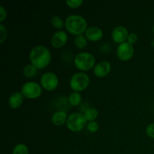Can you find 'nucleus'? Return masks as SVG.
Masks as SVG:
<instances>
[{"label":"nucleus","mask_w":154,"mask_h":154,"mask_svg":"<svg viewBox=\"0 0 154 154\" xmlns=\"http://www.w3.org/2000/svg\"><path fill=\"white\" fill-rule=\"evenodd\" d=\"M29 60L36 69H42L46 67L51 60V54L48 48L42 45H38L31 50Z\"/></svg>","instance_id":"1"},{"label":"nucleus","mask_w":154,"mask_h":154,"mask_svg":"<svg viewBox=\"0 0 154 154\" xmlns=\"http://www.w3.org/2000/svg\"><path fill=\"white\" fill-rule=\"evenodd\" d=\"M65 26L69 32L78 35L86 32L87 23L85 18L81 15L71 14L66 18Z\"/></svg>","instance_id":"2"},{"label":"nucleus","mask_w":154,"mask_h":154,"mask_svg":"<svg viewBox=\"0 0 154 154\" xmlns=\"http://www.w3.org/2000/svg\"><path fill=\"white\" fill-rule=\"evenodd\" d=\"M95 57L88 52H82L76 55L75 58V65L81 70L87 71L95 66Z\"/></svg>","instance_id":"3"},{"label":"nucleus","mask_w":154,"mask_h":154,"mask_svg":"<svg viewBox=\"0 0 154 154\" xmlns=\"http://www.w3.org/2000/svg\"><path fill=\"white\" fill-rule=\"evenodd\" d=\"M90 84V78L83 72H78L72 76L70 79V87L75 92H80L85 90Z\"/></svg>","instance_id":"4"},{"label":"nucleus","mask_w":154,"mask_h":154,"mask_svg":"<svg viewBox=\"0 0 154 154\" xmlns=\"http://www.w3.org/2000/svg\"><path fill=\"white\" fill-rule=\"evenodd\" d=\"M87 123L85 117L81 113H73L68 117L66 125L72 132H78L84 129Z\"/></svg>","instance_id":"5"},{"label":"nucleus","mask_w":154,"mask_h":154,"mask_svg":"<svg viewBox=\"0 0 154 154\" xmlns=\"http://www.w3.org/2000/svg\"><path fill=\"white\" fill-rule=\"evenodd\" d=\"M21 93L24 97L28 99H36L42 95V89L40 84L38 83L29 81L23 85Z\"/></svg>","instance_id":"6"},{"label":"nucleus","mask_w":154,"mask_h":154,"mask_svg":"<svg viewBox=\"0 0 154 154\" xmlns=\"http://www.w3.org/2000/svg\"><path fill=\"white\" fill-rule=\"evenodd\" d=\"M41 85L44 89L48 91H53L57 87L59 80L54 72H45L41 78Z\"/></svg>","instance_id":"7"},{"label":"nucleus","mask_w":154,"mask_h":154,"mask_svg":"<svg viewBox=\"0 0 154 154\" xmlns=\"http://www.w3.org/2000/svg\"><path fill=\"white\" fill-rule=\"evenodd\" d=\"M117 54L119 59L123 61L130 60L134 54V48L132 44L129 42H123L119 45L117 50Z\"/></svg>","instance_id":"8"},{"label":"nucleus","mask_w":154,"mask_h":154,"mask_svg":"<svg viewBox=\"0 0 154 154\" xmlns=\"http://www.w3.org/2000/svg\"><path fill=\"white\" fill-rule=\"evenodd\" d=\"M129 35L128 29L123 26H116L113 29L112 33H111L112 39L118 44L125 42V41L128 38Z\"/></svg>","instance_id":"9"},{"label":"nucleus","mask_w":154,"mask_h":154,"mask_svg":"<svg viewBox=\"0 0 154 154\" xmlns=\"http://www.w3.org/2000/svg\"><path fill=\"white\" fill-rule=\"evenodd\" d=\"M68 41V35L63 30H60L54 33L51 38V44L55 48H60L64 46Z\"/></svg>","instance_id":"10"},{"label":"nucleus","mask_w":154,"mask_h":154,"mask_svg":"<svg viewBox=\"0 0 154 154\" xmlns=\"http://www.w3.org/2000/svg\"><path fill=\"white\" fill-rule=\"evenodd\" d=\"M111 69V66L109 62L101 61L94 66L93 72L97 77H104L110 73Z\"/></svg>","instance_id":"11"},{"label":"nucleus","mask_w":154,"mask_h":154,"mask_svg":"<svg viewBox=\"0 0 154 154\" xmlns=\"http://www.w3.org/2000/svg\"><path fill=\"white\" fill-rule=\"evenodd\" d=\"M85 36L87 39L92 42H97L100 40L103 36V32L99 27L90 26L87 29Z\"/></svg>","instance_id":"12"},{"label":"nucleus","mask_w":154,"mask_h":154,"mask_svg":"<svg viewBox=\"0 0 154 154\" xmlns=\"http://www.w3.org/2000/svg\"><path fill=\"white\" fill-rule=\"evenodd\" d=\"M23 101V95L21 92H14L10 96L8 99V104L13 109H16L20 107Z\"/></svg>","instance_id":"13"},{"label":"nucleus","mask_w":154,"mask_h":154,"mask_svg":"<svg viewBox=\"0 0 154 154\" xmlns=\"http://www.w3.org/2000/svg\"><path fill=\"white\" fill-rule=\"evenodd\" d=\"M67 114L65 111H57L54 113L51 117L52 123L56 126H61L67 121Z\"/></svg>","instance_id":"14"},{"label":"nucleus","mask_w":154,"mask_h":154,"mask_svg":"<svg viewBox=\"0 0 154 154\" xmlns=\"http://www.w3.org/2000/svg\"><path fill=\"white\" fill-rule=\"evenodd\" d=\"M84 115L87 121H94L98 117V111L93 107H90L85 110Z\"/></svg>","instance_id":"15"},{"label":"nucleus","mask_w":154,"mask_h":154,"mask_svg":"<svg viewBox=\"0 0 154 154\" xmlns=\"http://www.w3.org/2000/svg\"><path fill=\"white\" fill-rule=\"evenodd\" d=\"M81 100H82V97H81V95L80 94L79 92L74 91L71 93L69 96V102L72 106L78 105L81 102Z\"/></svg>","instance_id":"16"},{"label":"nucleus","mask_w":154,"mask_h":154,"mask_svg":"<svg viewBox=\"0 0 154 154\" xmlns=\"http://www.w3.org/2000/svg\"><path fill=\"white\" fill-rule=\"evenodd\" d=\"M23 73L26 78H32L37 73V69L32 64H28L23 68Z\"/></svg>","instance_id":"17"},{"label":"nucleus","mask_w":154,"mask_h":154,"mask_svg":"<svg viewBox=\"0 0 154 154\" xmlns=\"http://www.w3.org/2000/svg\"><path fill=\"white\" fill-rule=\"evenodd\" d=\"M75 44L77 46V48H80V49H82L84 48L87 45V38L84 35H78L75 37Z\"/></svg>","instance_id":"18"},{"label":"nucleus","mask_w":154,"mask_h":154,"mask_svg":"<svg viewBox=\"0 0 154 154\" xmlns=\"http://www.w3.org/2000/svg\"><path fill=\"white\" fill-rule=\"evenodd\" d=\"M12 154H29V149L24 144H17L13 149Z\"/></svg>","instance_id":"19"},{"label":"nucleus","mask_w":154,"mask_h":154,"mask_svg":"<svg viewBox=\"0 0 154 154\" xmlns=\"http://www.w3.org/2000/svg\"><path fill=\"white\" fill-rule=\"evenodd\" d=\"M51 24L55 28L61 29L64 26V22H63V19L60 16L55 15V16H53L52 18H51Z\"/></svg>","instance_id":"20"},{"label":"nucleus","mask_w":154,"mask_h":154,"mask_svg":"<svg viewBox=\"0 0 154 154\" xmlns=\"http://www.w3.org/2000/svg\"><path fill=\"white\" fill-rule=\"evenodd\" d=\"M66 4L69 8H76L83 4V0H67Z\"/></svg>","instance_id":"21"},{"label":"nucleus","mask_w":154,"mask_h":154,"mask_svg":"<svg viewBox=\"0 0 154 154\" xmlns=\"http://www.w3.org/2000/svg\"><path fill=\"white\" fill-rule=\"evenodd\" d=\"M7 38V29L3 24H0V43H3Z\"/></svg>","instance_id":"22"},{"label":"nucleus","mask_w":154,"mask_h":154,"mask_svg":"<svg viewBox=\"0 0 154 154\" xmlns=\"http://www.w3.org/2000/svg\"><path fill=\"white\" fill-rule=\"evenodd\" d=\"M99 128V123L96 121H91L87 124V129L91 132H96L98 131Z\"/></svg>","instance_id":"23"},{"label":"nucleus","mask_w":154,"mask_h":154,"mask_svg":"<svg viewBox=\"0 0 154 154\" xmlns=\"http://www.w3.org/2000/svg\"><path fill=\"white\" fill-rule=\"evenodd\" d=\"M146 132L147 135H148L150 138H154V123H150L146 128Z\"/></svg>","instance_id":"24"},{"label":"nucleus","mask_w":154,"mask_h":154,"mask_svg":"<svg viewBox=\"0 0 154 154\" xmlns=\"http://www.w3.org/2000/svg\"><path fill=\"white\" fill-rule=\"evenodd\" d=\"M127 41L129 43L133 45V44H135V42L138 41V35L135 32L130 33V34L129 35V36H128Z\"/></svg>","instance_id":"25"},{"label":"nucleus","mask_w":154,"mask_h":154,"mask_svg":"<svg viewBox=\"0 0 154 154\" xmlns=\"http://www.w3.org/2000/svg\"><path fill=\"white\" fill-rule=\"evenodd\" d=\"M6 16H7V13H6L5 9L4 8L3 6H0V21L2 22L5 20Z\"/></svg>","instance_id":"26"},{"label":"nucleus","mask_w":154,"mask_h":154,"mask_svg":"<svg viewBox=\"0 0 154 154\" xmlns=\"http://www.w3.org/2000/svg\"><path fill=\"white\" fill-rule=\"evenodd\" d=\"M151 45H152V47H153L154 48V39L151 42Z\"/></svg>","instance_id":"27"},{"label":"nucleus","mask_w":154,"mask_h":154,"mask_svg":"<svg viewBox=\"0 0 154 154\" xmlns=\"http://www.w3.org/2000/svg\"><path fill=\"white\" fill-rule=\"evenodd\" d=\"M153 33H154V24H153Z\"/></svg>","instance_id":"28"}]
</instances>
